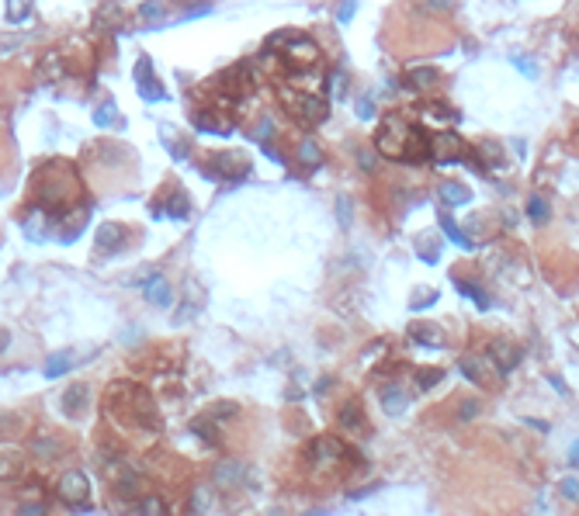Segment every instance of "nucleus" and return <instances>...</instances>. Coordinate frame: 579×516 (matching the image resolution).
<instances>
[{"label":"nucleus","instance_id":"50","mask_svg":"<svg viewBox=\"0 0 579 516\" xmlns=\"http://www.w3.org/2000/svg\"><path fill=\"white\" fill-rule=\"evenodd\" d=\"M423 4H430L434 11H451V8H454V0H423Z\"/></svg>","mask_w":579,"mask_h":516},{"label":"nucleus","instance_id":"23","mask_svg":"<svg viewBox=\"0 0 579 516\" xmlns=\"http://www.w3.org/2000/svg\"><path fill=\"white\" fill-rule=\"evenodd\" d=\"M441 198L448 201V204H468V187L465 184H458V180H444L441 184Z\"/></svg>","mask_w":579,"mask_h":516},{"label":"nucleus","instance_id":"25","mask_svg":"<svg viewBox=\"0 0 579 516\" xmlns=\"http://www.w3.org/2000/svg\"><path fill=\"white\" fill-rule=\"evenodd\" d=\"M299 160H302L306 166H320V163H323L320 142H316V139H302V142H299Z\"/></svg>","mask_w":579,"mask_h":516},{"label":"nucleus","instance_id":"1","mask_svg":"<svg viewBox=\"0 0 579 516\" xmlns=\"http://www.w3.org/2000/svg\"><path fill=\"white\" fill-rule=\"evenodd\" d=\"M32 194H35V208H42L53 222L59 215H66L70 208H77L80 201V177L73 170V163L66 160H49L35 170L32 177Z\"/></svg>","mask_w":579,"mask_h":516},{"label":"nucleus","instance_id":"18","mask_svg":"<svg viewBox=\"0 0 579 516\" xmlns=\"http://www.w3.org/2000/svg\"><path fill=\"white\" fill-rule=\"evenodd\" d=\"M406 84H410L413 90H437V87H441V73H437L434 66H416V70L406 73Z\"/></svg>","mask_w":579,"mask_h":516},{"label":"nucleus","instance_id":"51","mask_svg":"<svg viewBox=\"0 0 579 516\" xmlns=\"http://www.w3.org/2000/svg\"><path fill=\"white\" fill-rule=\"evenodd\" d=\"M572 461H579V440H576V447H572Z\"/></svg>","mask_w":579,"mask_h":516},{"label":"nucleus","instance_id":"41","mask_svg":"<svg viewBox=\"0 0 579 516\" xmlns=\"http://www.w3.org/2000/svg\"><path fill=\"white\" fill-rule=\"evenodd\" d=\"M347 94V73H333V101H340Z\"/></svg>","mask_w":579,"mask_h":516},{"label":"nucleus","instance_id":"31","mask_svg":"<svg viewBox=\"0 0 579 516\" xmlns=\"http://www.w3.org/2000/svg\"><path fill=\"white\" fill-rule=\"evenodd\" d=\"M340 423H344V426H351V430H354V426H361V423H365L361 405H358V402H347V405L340 409Z\"/></svg>","mask_w":579,"mask_h":516},{"label":"nucleus","instance_id":"38","mask_svg":"<svg viewBox=\"0 0 579 516\" xmlns=\"http://www.w3.org/2000/svg\"><path fill=\"white\" fill-rule=\"evenodd\" d=\"M270 132H274V128H270V118H260V122H257V128H253L250 135H253L257 142H264V146H267V139H270Z\"/></svg>","mask_w":579,"mask_h":516},{"label":"nucleus","instance_id":"48","mask_svg":"<svg viewBox=\"0 0 579 516\" xmlns=\"http://www.w3.org/2000/svg\"><path fill=\"white\" fill-rule=\"evenodd\" d=\"M337 204H340V222H344V225H351V198H340Z\"/></svg>","mask_w":579,"mask_h":516},{"label":"nucleus","instance_id":"20","mask_svg":"<svg viewBox=\"0 0 579 516\" xmlns=\"http://www.w3.org/2000/svg\"><path fill=\"white\" fill-rule=\"evenodd\" d=\"M461 374L475 385H489V367L482 357H461Z\"/></svg>","mask_w":579,"mask_h":516},{"label":"nucleus","instance_id":"2","mask_svg":"<svg viewBox=\"0 0 579 516\" xmlns=\"http://www.w3.org/2000/svg\"><path fill=\"white\" fill-rule=\"evenodd\" d=\"M375 149L389 160H423L427 156V135L420 128H413L406 118L389 115L375 135Z\"/></svg>","mask_w":579,"mask_h":516},{"label":"nucleus","instance_id":"40","mask_svg":"<svg viewBox=\"0 0 579 516\" xmlns=\"http://www.w3.org/2000/svg\"><path fill=\"white\" fill-rule=\"evenodd\" d=\"M562 495H565L569 502H579V478H565V481H562Z\"/></svg>","mask_w":579,"mask_h":516},{"label":"nucleus","instance_id":"43","mask_svg":"<svg viewBox=\"0 0 579 516\" xmlns=\"http://www.w3.org/2000/svg\"><path fill=\"white\" fill-rule=\"evenodd\" d=\"M354 8H358V0H344V4L337 8V21H344V25H347V21H351V15H354Z\"/></svg>","mask_w":579,"mask_h":516},{"label":"nucleus","instance_id":"9","mask_svg":"<svg viewBox=\"0 0 579 516\" xmlns=\"http://www.w3.org/2000/svg\"><path fill=\"white\" fill-rule=\"evenodd\" d=\"M136 90H139V97H143V101H149V104L167 101V87L156 80V73H153V66H149V59H146V56L136 63Z\"/></svg>","mask_w":579,"mask_h":516},{"label":"nucleus","instance_id":"3","mask_svg":"<svg viewBox=\"0 0 579 516\" xmlns=\"http://www.w3.org/2000/svg\"><path fill=\"white\" fill-rule=\"evenodd\" d=\"M129 412V419L136 423V426H146V430H156L160 426V419H156V405H153V399H149V392H143V388H136V385H125V381H118V385H111L108 388V412Z\"/></svg>","mask_w":579,"mask_h":516},{"label":"nucleus","instance_id":"49","mask_svg":"<svg viewBox=\"0 0 579 516\" xmlns=\"http://www.w3.org/2000/svg\"><path fill=\"white\" fill-rule=\"evenodd\" d=\"M21 516H46V506H42V502H28V506L21 509Z\"/></svg>","mask_w":579,"mask_h":516},{"label":"nucleus","instance_id":"27","mask_svg":"<svg viewBox=\"0 0 579 516\" xmlns=\"http://www.w3.org/2000/svg\"><path fill=\"white\" fill-rule=\"evenodd\" d=\"M42 215H46L42 208H32V211H28V218H25V232H28L35 242H42V239H46V222H42Z\"/></svg>","mask_w":579,"mask_h":516},{"label":"nucleus","instance_id":"45","mask_svg":"<svg viewBox=\"0 0 579 516\" xmlns=\"http://www.w3.org/2000/svg\"><path fill=\"white\" fill-rule=\"evenodd\" d=\"M371 115H375V108H371V97H361V101H358V118H365V122H368Z\"/></svg>","mask_w":579,"mask_h":516},{"label":"nucleus","instance_id":"4","mask_svg":"<svg viewBox=\"0 0 579 516\" xmlns=\"http://www.w3.org/2000/svg\"><path fill=\"white\" fill-rule=\"evenodd\" d=\"M267 52H281L288 73H295V70H316L320 66V46L302 35V32H281V35H270L267 39Z\"/></svg>","mask_w":579,"mask_h":516},{"label":"nucleus","instance_id":"5","mask_svg":"<svg viewBox=\"0 0 579 516\" xmlns=\"http://www.w3.org/2000/svg\"><path fill=\"white\" fill-rule=\"evenodd\" d=\"M281 104H284L288 115H292L295 122H302V125H320L327 118V111H330L323 94L295 90V87H288V84H281Z\"/></svg>","mask_w":579,"mask_h":516},{"label":"nucleus","instance_id":"42","mask_svg":"<svg viewBox=\"0 0 579 516\" xmlns=\"http://www.w3.org/2000/svg\"><path fill=\"white\" fill-rule=\"evenodd\" d=\"M479 412H482L479 402H461V405H458V416H461V419H475Z\"/></svg>","mask_w":579,"mask_h":516},{"label":"nucleus","instance_id":"24","mask_svg":"<svg viewBox=\"0 0 579 516\" xmlns=\"http://www.w3.org/2000/svg\"><path fill=\"white\" fill-rule=\"evenodd\" d=\"M187 211H191L187 194H184V191H170V194H167V211H163V215H170V218H187Z\"/></svg>","mask_w":579,"mask_h":516},{"label":"nucleus","instance_id":"44","mask_svg":"<svg viewBox=\"0 0 579 516\" xmlns=\"http://www.w3.org/2000/svg\"><path fill=\"white\" fill-rule=\"evenodd\" d=\"M208 495H212V492H208V488H198V492H194V499H191V506H194V509H198V513H201V509H208V502H212V499H208Z\"/></svg>","mask_w":579,"mask_h":516},{"label":"nucleus","instance_id":"33","mask_svg":"<svg viewBox=\"0 0 579 516\" xmlns=\"http://www.w3.org/2000/svg\"><path fill=\"white\" fill-rule=\"evenodd\" d=\"M527 215H531L534 222H548V201L537 198V194H531V198H527Z\"/></svg>","mask_w":579,"mask_h":516},{"label":"nucleus","instance_id":"22","mask_svg":"<svg viewBox=\"0 0 579 516\" xmlns=\"http://www.w3.org/2000/svg\"><path fill=\"white\" fill-rule=\"evenodd\" d=\"M73 357H77L73 350H59V354H53V357H49V364H46V378H63V374L77 364Z\"/></svg>","mask_w":579,"mask_h":516},{"label":"nucleus","instance_id":"28","mask_svg":"<svg viewBox=\"0 0 579 516\" xmlns=\"http://www.w3.org/2000/svg\"><path fill=\"white\" fill-rule=\"evenodd\" d=\"M212 423H215V419H212V416L205 412V416H198V419L191 423V430H194V433H198V437H201L205 443H215V440H219V430H215Z\"/></svg>","mask_w":579,"mask_h":516},{"label":"nucleus","instance_id":"30","mask_svg":"<svg viewBox=\"0 0 579 516\" xmlns=\"http://www.w3.org/2000/svg\"><path fill=\"white\" fill-rule=\"evenodd\" d=\"M441 229H444V232H448V239H454L461 249H468V246H472V242H468V236L454 225V218H451V215H441Z\"/></svg>","mask_w":579,"mask_h":516},{"label":"nucleus","instance_id":"16","mask_svg":"<svg viewBox=\"0 0 579 516\" xmlns=\"http://www.w3.org/2000/svg\"><path fill=\"white\" fill-rule=\"evenodd\" d=\"M21 471H25V454L21 450H15V447L0 450V481H15V478H21Z\"/></svg>","mask_w":579,"mask_h":516},{"label":"nucleus","instance_id":"29","mask_svg":"<svg viewBox=\"0 0 579 516\" xmlns=\"http://www.w3.org/2000/svg\"><path fill=\"white\" fill-rule=\"evenodd\" d=\"M32 15V0H8V21L21 25Z\"/></svg>","mask_w":579,"mask_h":516},{"label":"nucleus","instance_id":"21","mask_svg":"<svg viewBox=\"0 0 579 516\" xmlns=\"http://www.w3.org/2000/svg\"><path fill=\"white\" fill-rule=\"evenodd\" d=\"M475 153H479L482 170H499V166H503V149H499L496 142H479Z\"/></svg>","mask_w":579,"mask_h":516},{"label":"nucleus","instance_id":"47","mask_svg":"<svg viewBox=\"0 0 579 516\" xmlns=\"http://www.w3.org/2000/svg\"><path fill=\"white\" fill-rule=\"evenodd\" d=\"M358 163H361L365 170H375V153H371V149H361V153H358Z\"/></svg>","mask_w":579,"mask_h":516},{"label":"nucleus","instance_id":"8","mask_svg":"<svg viewBox=\"0 0 579 516\" xmlns=\"http://www.w3.org/2000/svg\"><path fill=\"white\" fill-rule=\"evenodd\" d=\"M205 173L222 177V180H243V177L250 173V163H246L239 153H212Z\"/></svg>","mask_w":579,"mask_h":516},{"label":"nucleus","instance_id":"39","mask_svg":"<svg viewBox=\"0 0 579 516\" xmlns=\"http://www.w3.org/2000/svg\"><path fill=\"white\" fill-rule=\"evenodd\" d=\"M441 378H444V371H420V374H416V385H420V388H430V385H437Z\"/></svg>","mask_w":579,"mask_h":516},{"label":"nucleus","instance_id":"13","mask_svg":"<svg viewBox=\"0 0 579 516\" xmlns=\"http://www.w3.org/2000/svg\"><path fill=\"white\" fill-rule=\"evenodd\" d=\"M143 288H146V298H149V305H156V309H167V305H174V288L167 285V278H163V274H156V271H153V278H149Z\"/></svg>","mask_w":579,"mask_h":516},{"label":"nucleus","instance_id":"10","mask_svg":"<svg viewBox=\"0 0 579 516\" xmlns=\"http://www.w3.org/2000/svg\"><path fill=\"white\" fill-rule=\"evenodd\" d=\"M191 122H194V128H201V132H208V135H229V132H232L229 111H222V108H215V104L198 108V111L191 115Z\"/></svg>","mask_w":579,"mask_h":516},{"label":"nucleus","instance_id":"26","mask_svg":"<svg viewBox=\"0 0 579 516\" xmlns=\"http://www.w3.org/2000/svg\"><path fill=\"white\" fill-rule=\"evenodd\" d=\"M382 405L389 409V416H399V412L406 409V395L399 392V385H389V388L382 392Z\"/></svg>","mask_w":579,"mask_h":516},{"label":"nucleus","instance_id":"6","mask_svg":"<svg viewBox=\"0 0 579 516\" xmlns=\"http://www.w3.org/2000/svg\"><path fill=\"white\" fill-rule=\"evenodd\" d=\"M215 87H219V97L215 101H243L250 90H253V66L250 63H236V66H229L219 80H215Z\"/></svg>","mask_w":579,"mask_h":516},{"label":"nucleus","instance_id":"35","mask_svg":"<svg viewBox=\"0 0 579 516\" xmlns=\"http://www.w3.org/2000/svg\"><path fill=\"white\" fill-rule=\"evenodd\" d=\"M163 15H167V8L160 4V0H146V4H139V18H146V21H156Z\"/></svg>","mask_w":579,"mask_h":516},{"label":"nucleus","instance_id":"36","mask_svg":"<svg viewBox=\"0 0 579 516\" xmlns=\"http://www.w3.org/2000/svg\"><path fill=\"white\" fill-rule=\"evenodd\" d=\"M458 288H461V295H465V298H475V302H479V309H489V298H486V292H482L479 285H465V281H458Z\"/></svg>","mask_w":579,"mask_h":516},{"label":"nucleus","instance_id":"32","mask_svg":"<svg viewBox=\"0 0 579 516\" xmlns=\"http://www.w3.org/2000/svg\"><path fill=\"white\" fill-rule=\"evenodd\" d=\"M94 122H98L101 128H108L111 122H118V108H115V101H104V104L94 111Z\"/></svg>","mask_w":579,"mask_h":516},{"label":"nucleus","instance_id":"14","mask_svg":"<svg viewBox=\"0 0 579 516\" xmlns=\"http://www.w3.org/2000/svg\"><path fill=\"white\" fill-rule=\"evenodd\" d=\"M489 357H493V364H496L499 371H513V367L520 364V347H513L510 340H493Z\"/></svg>","mask_w":579,"mask_h":516},{"label":"nucleus","instance_id":"34","mask_svg":"<svg viewBox=\"0 0 579 516\" xmlns=\"http://www.w3.org/2000/svg\"><path fill=\"white\" fill-rule=\"evenodd\" d=\"M413 340H420L427 347H441V336H437L434 326H413Z\"/></svg>","mask_w":579,"mask_h":516},{"label":"nucleus","instance_id":"11","mask_svg":"<svg viewBox=\"0 0 579 516\" xmlns=\"http://www.w3.org/2000/svg\"><path fill=\"white\" fill-rule=\"evenodd\" d=\"M347 457V443L337 440V437H320L313 447H309V461L320 464V468H330V464H340Z\"/></svg>","mask_w":579,"mask_h":516},{"label":"nucleus","instance_id":"46","mask_svg":"<svg viewBox=\"0 0 579 516\" xmlns=\"http://www.w3.org/2000/svg\"><path fill=\"white\" fill-rule=\"evenodd\" d=\"M53 443H56V440H46V437H42V440H39V443H35V450H39V454H42V457H53V454H56V450H59V447H53Z\"/></svg>","mask_w":579,"mask_h":516},{"label":"nucleus","instance_id":"17","mask_svg":"<svg viewBox=\"0 0 579 516\" xmlns=\"http://www.w3.org/2000/svg\"><path fill=\"white\" fill-rule=\"evenodd\" d=\"M246 481V468L239 464V461H222L219 468H215V485H222V488H239Z\"/></svg>","mask_w":579,"mask_h":516},{"label":"nucleus","instance_id":"12","mask_svg":"<svg viewBox=\"0 0 579 516\" xmlns=\"http://www.w3.org/2000/svg\"><path fill=\"white\" fill-rule=\"evenodd\" d=\"M87 475L84 471H66L59 481H56V492H59V499L63 502H70V506H77V502H84L87 499Z\"/></svg>","mask_w":579,"mask_h":516},{"label":"nucleus","instance_id":"7","mask_svg":"<svg viewBox=\"0 0 579 516\" xmlns=\"http://www.w3.org/2000/svg\"><path fill=\"white\" fill-rule=\"evenodd\" d=\"M427 156H430V160H437V163H454V160H461V156H465V142H461V135H458V132L441 128V132L427 135Z\"/></svg>","mask_w":579,"mask_h":516},{"label":"nucleus","instance_id":"37","mask_svg":"<svg viewBox=\"0 0 579 516\" xmlns=\"http://www.w3.org/2000/svg\"><path fill=\"white\" fill-rule=\"evenodd\" d=\"M236 412H239V405H236V402H219V405H212V412H208V416H212V419H232Z\"/></svg>","mask_w":579,"mask_h":516},{"label":"nucleus","instance_id":"19","mask_svg":"<svg viewBox=\"0 0 579 516\" xmlns=\"http://www.w3.org/2000/svg\"><path fill=\"white\" fill-rule=\"evenodd\" d=\"M84 405H87V385H70V388L63 392V412H66L70 419H77V416L84 412Z\"/></svg>","mask_w":579,"mask_h":516},{"label":"nucleus","instance_id":"15","mask_svg":"<svg viewBox=\"0 0 579 516\" xmlns=\"http://www.w3.org/2000/svg\"><path fill=\"white\" fill-rule=\"evenodd\" d=\"M125 236H129V229H125L122 222H104V225L98 229V249H104V253L111 249V253H115V249L125 246Z\"/></svg>","mask_w":579,"mask_h":516}]
</instances>
